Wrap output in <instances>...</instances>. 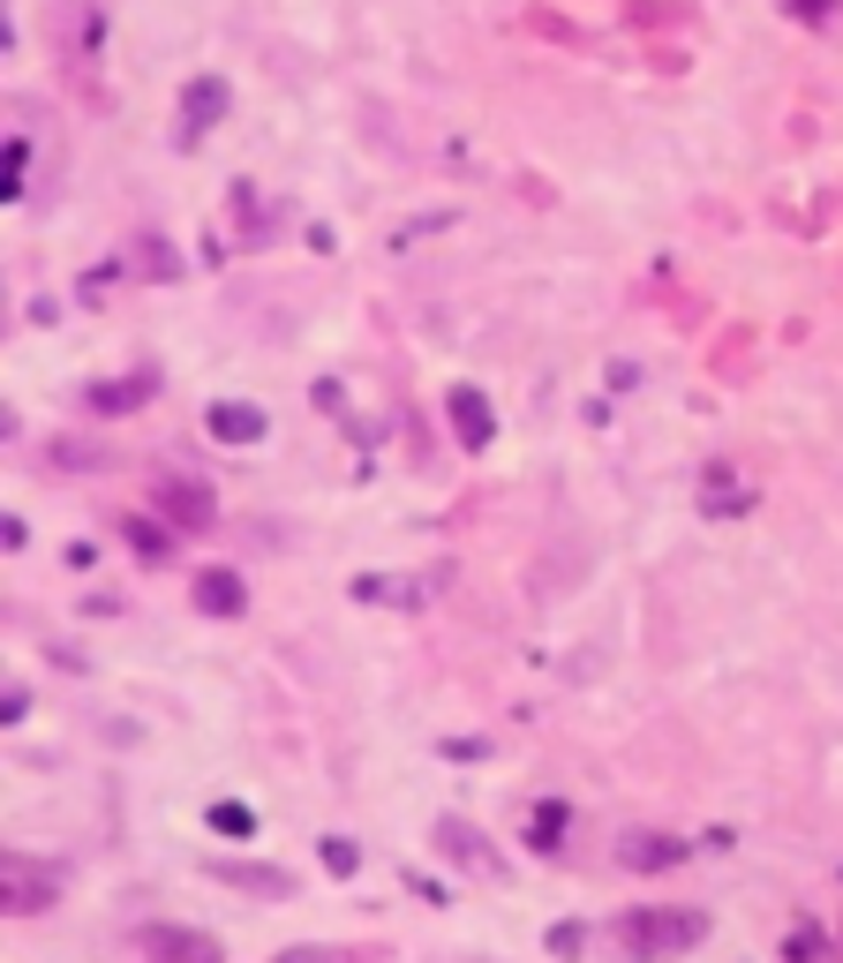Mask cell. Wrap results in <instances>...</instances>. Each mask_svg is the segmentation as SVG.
<instances>
[{
  "label": "cell",
  "mask_w": 843,
  "mask_h": 963,
  "mask_svg": "<svg viewBox=\"0 0 843 963\" xmlns=\"http://www.w3.org/2000/svg\"><path fill=\"white\" fill-rule=\"evenodd\" d=\"M211 874L234 880V888H249V896H295V880L279 874V866H249V858H211Z\"/></svg>",
  "instance_id": "9c48e42d"
},
{
  "label": "cell",
  "mask_w": 843,
  "mask_h": 963,
  "mask_svg": "<svg viewBox=\"0 0 843 963\" xmlns=\"http://www.w3.org/2000/svg\"><path fill=\"white\" fill-rule=\"evenodd\" d=\"M151 399V377H128V384H90V415H128Z\"/></svg>",
  "instance_id": "7c38bea8"
},
{
  "label": "cell",
  "mask_w": 843,
  "mask_h": 963,
  "mask_svg": "<svg viewBox=\"0 0 843 963\" xmlns=\"http://www.w3.org/2000/svg\"><path fill=\"white\" fill-rule=\"evenodd\" d=\"M249 595H242V573H226V565H211V573H196V610L204 618H234Z\"/></svg>",
  "instance_id": "ba28073f"
},
{
  "label": "cell",
  "mask_w": 843,
  "mask_h": 963,
  "mask_svg": "<svg viewBox=\"0 0 843 963\" xmlns=\"http://www.w3.org/2000/svg\"><path fill=\"white\" fill-rule=\"evenodd\" d=\"M136 949H143V963H226V949L196 925H143Z\"/></svg>",
  "instance_id": "277c9868"
},
{
  "label": "cell",
  "mask_w": 843,
  "mask_h": 963,
  "mask_svg": "<svg viewBox=\"0 0 843 963\" xmlns=\"http://www.w3.org/2000/svg\"><path fill=\"white\" fill-rule=\"evenodd\" d=\"M580 941H588L580 925H557V933H549V949H557V956H580Z\"/></svg>",
  "instance_id": "ffe728a7"
},
{
  "label": "cell",
  "mask_w": 843,
  "mask_h": 963,
  "mask_svg": "<svg viewBox=\"0 0 843 963\" xmlns=\"http://www.w3.org/2000/svg\"><path fill=\"white\" fill-rule=\"evenodd\" d=\"M159 512H167L173 527H189V535H204L211 520H218L211 490H204V482H189V474H167V482H159Z\"/></svg>",
  "instance_id": "8992f818"
},
{
  "label": "cell",
  "mask_w": 843,
  "mask_h": 963,
  "mask_svg": "<svg viewBox=\"0 0 843 963\" xmlns=\"http://www.w3.org/2000/svg\"><path fill=\"white\" fill-rule=\"evenodd\" d=\"M677 858H685V843H677V836H626V866H640V874L677 866Z\"/></svg>",
  "instance_id": "4fadbf2b"
},
{
  "label": "cell",
  "mask_w": 843,
  "mask_h": 963,
  "mask_svg": "<svg viewBox=\"0 0 843 963\" xmlns=\"http://www.w3.org/2000/svg\"><path fill=\"white\" fill-rule=\"evenodd\" d=\"M211 828H218V836H256V813L234 805V798H218V805H211Z\"/></svg>",
  "instance_id": "9a60e30c"
},
{
  "label": "cell",
  "mask_w": 843,
  "mask_h": 963,
  "mask_svg": "<svg viewBox=\"0 0 843 963\" xmlns=\"http://www.w3.org/2000/svg\"><path fill=\"white\" fill-rule=\"evenodd\" d=\"M211 437H218V445H256V437H264V415H256V407H234V399H218V407H211Z\"/></svg>",
  "instance_id": "8fae6325"
},
{
  "label": "cell",
  "mask_w": 843,
  "mask_h": 963,
  "mask_svg": "<svg viewBox=\"0 0 843 963\" xmlns=\"http://www.w3.org/2000/svg\"><path fill=\"white\" fill-rule=\"evenodd\" d=\"M701 933H708L701 911H626V919L610 925V949L632 963H671L685 949H701Z\"/></svg>",
  "instance_id": "6da1fadb"
},
{
  "label": "cell",
  "mask_w": 843,
  "mask_h": 963,
  "mask_svg": "<svg viewBox=\"0 0 843 963\" xmlns=\"http://www.w3.org/2000/svg\"><path fill=\"white\" fill-rule=\"evenodd\" d=\"M723 504H746V490L730 474H708V512H723Z\"/></svg>",
  "instance_id": "d6986e66"
},
{
  "label": "cell",
  "mask_w": 843,
  "mask_h": 963,
  "mask_svg": "<svg viewBox=\"0 0 843 963\" xmlns=\"http://www.w3.org/2000/svg\"><path fill=\"white\" fill-rule=\"evenodd\" d=\"M836 949H843V919H836Z\"/></svg>",
  "instance_id": "44dd1931"
},
{
  "label": "cell",
  "mask_w": 843,
  "mask_h": 963,
  "mask_svg": "<svg viewBox=\"0 0 843 963\" xmlns=\"http://www.w3.org/2000/svg\"><path fill=\"white\" fill-rule=\"evenodd\" d=\"M445 580H452V565H437V573H362V580L346 587L354 602H392V610H422V602H437L445 595Z\"/></svg>",
  "instance_id": "7a4b0ae2"
},
{
  "label": "cell",
  "mask_w": 843,
  "mask_h": 963,
  "mask_svg": "<svg viewBox=\"0 0 843 963\" xmlns=\"http://www.w3.org/2000/svg\"><path fill=\"white\" fill-rule=\"evenodd\" d=\"M452 429H460V445H490V429H498V421H490V399H482L474 384L452 392Z\"/></svg>",
  "instance_id": "30bf717a"
},
{
  "label": "cell",
  "mask_w": 843,
  "mask_h": 963,
  "mask_svg": "<svg viewBox=\"0 0 843 963\" xmlns=\"http://www.w3.org/2000/svg\"><path fill=\"white\" fill-rule=\"evenodd\" d=\"M61 896V874L53 866H31V858H0V911H15V919H31V911H45Z\"/></svg>",
  "instance_id": "3957f363"
},
{
  "label": "cell",
  "mask_w": 843,
  "mask_h": 963,
  "mask_svg": "<svg viewBox=\"0 0 843 963\" xmlns=\"http://www.w3.org/2000/svg\"><path fill=\"white\" fill-rule=\"evenodd\" d=\"M783 15H799V23H829V15H843V0H783Z\"/></svg>",
  "instance_id": "e0dca14e"
},
{
  "label": "cell",
  "mask_w": 843,
  "mask_h": 963,
  "mask_svg": "<svg viewBox=\"0 0 843 963\" xmlns=\"http://www.w3.org/2000/svg\"><path fill=\"white\" fill-rule=\"evenodd\" d=\"M218 114H226V84H218V76H196V84H189V106H181V143H196Z\"/></svg>",
  "instance_id": "52a82bcc"
},
{
  "label": "cell",
  "mask_w": 843,
  "mask_h": 963,
  "mask_svg": "<svg viewBox=\"0 0 843 963\" xmlns=\"http://www.w3.org/2000/svg\"><path fill=\"white\" fill-rule=\"evenodd\" d=\"M437 850L460 866V874H490V880H505V858L490 850V836L474 828V821H460V813H445L437 821Z\"/></svg>",
  "instance_id": "5b68a950"
},
{
  "label": "cell",
  "mask_w": 843,
  "mask_h": 963,
  "mask_svg": "<svg viewBox=\"0 0 843 963\" xmlns=\"http://www.w3.org/2000/svg\"><path fill=\"white\" fill-rule=\"evenodd\" d=\"M271 963H362V956H346V949H287V956H271Z\"/></svg>",
  "instance_id": "ac0fdd59"
},
{
  "label": "cell",
  "mask_w": 843,
  "mask_h": 963,
  "mask_svg": "<svg viewBox=\"0 0 843 963\" xmlns=\"http://www.w3.org/2000/svg\"><path fill=\"white\" fill-rule=\"evenodd\" d=\"M317 850H324V866H332L339 880H346V874H354V866H362V850H354V843H346V836H324V843H317Z\"/></svg>",
  "instance_id": "2e32d148"
},
{
  "label": "cell",
  "mask_w": 843,
  "mask_h": 963,
  "mask_svg": "<svg viewBox=\"0 0 843 963\" xmlns=\"http://www.w3.org/2000/svg\"><path fill=\"white\" fill-rule=\"evenodd\" d=\"M121 535H128V543H136V557H151V565H159V557H167V527H151V520H136V512H128V520H121Z\"/></svg>",
  "instance_id": "5bb4252c"
}]
</instances>
